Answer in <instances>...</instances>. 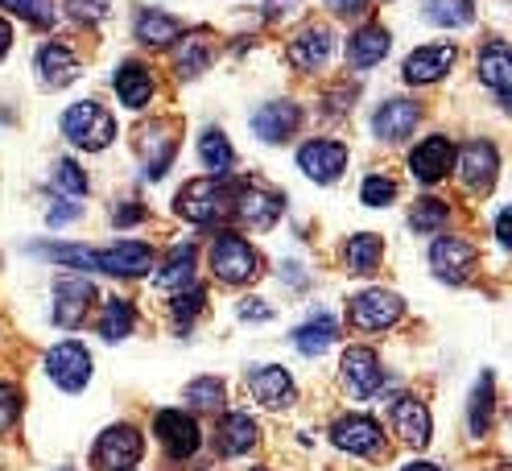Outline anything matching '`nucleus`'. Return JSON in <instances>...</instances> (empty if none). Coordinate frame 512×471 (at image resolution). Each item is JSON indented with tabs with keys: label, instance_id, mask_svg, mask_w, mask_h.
Listing matches in <instances>:
<instances>
[{
	"label": "nucleus",
	"instance_id": "obj_1",
	"mask_svg": "<svg viewBox=\"0 0 512 471\" xmlns=\"http://www.w3.org/2000/svg\"><path fill=\"white\" fill-rule=\"evenodd\" d=\"M232 203H236V186L223 178H195L174 199L178 215L190 219V224H219L223 215H232Z\"/></svg>",
	"mask_w": 512,
	"mask_h": 471
},
{
	"label": "nucleus",
	"instance_id": "obj_2",
	"mask_svg": "<svg viewBox=\"0 0 512 471\" xmlns=\"http://www.w3.org/2000/svg\"><path fill=\"white\" fill-rule=\"evenodd\" d=\"M62 133H67L71 145H79L87 153H100V149H108L116 141V120H112L108 108L83 100V104L67 108V116H62Z\"/></svg>",
	"mask_w": 512,
	"mask_h": 471
},
{
	"label": "nucleus",
	"instance_id": "obj_3",
	"mask_svg": "<svg viewBox=\"0 0 512 471\" xmlns=\"http://www.w3.org/2000/svg\"><path fill=\"white\" fill-rule=\"evenodd\" d=\"M211 269L219 281H228V286H244L261 273V257H256V248L232 232H219L211 240Z\"/></svg>",
	"mask_w": 512,
	"mask_h": 471
},
{
	"label": "nucleus",
	"instance_id": "obj_4",
	"mask_svg": "<svg viewBox=\"0 0 512 471\" xmlns=\"http://www.w3.org/2000/svg\"><path fill=\"white\" fill-rule=\"evenodd\" d=\"M347 314H351V327H360V331H389L401 323L405 302L393 290H364L351 298Z\"/></svg>",
	"mask_w": 512,
	"mask_h": 471
},
{
	"label": "nucleus",
	"instance_id": "obj_5",
	"mask_svg": "<svg viewBox=\"0 0 512 471\" xmlns=\"http://www.w3.org/2000/svg\"><path fill=\"white\" fill-rule=\"evenodd\" d=\"M141 455H145V438H141L137 426H108L100 434V443H95V451H91V463L100 471H124V467H133Z\"/></svg>",
	"mask_w": 512,
	"mask_h": 471
},
{
	"label": "nucleus",
	"instance_id": "obj_6",
	"mask_svg": "<svg viewBox=\"0 0 512 471\" xmlns=\"http://www.w3.org/2000/svg\"><path fill=\"white\" fill-rule=\"evenodd\" d=\"M87 269H104L112 277H141L153 269V248L141 240H120L112 248H95L87 253Z\"/></svg>",
	"mask_w": 512,
	"mask_h": 471
},
{
	"label": "nucleus",
	"instance_id": "obj_7",
	"mask_svg": "<svg viewBox=\"0 0 512 471\" xmlns=\"http://www.w3.org/2000/svg\"><path fill=\"white\" fill-rule=\"evenodd\" d=\"M153 434H157V443L166 447L170 459H190L199 451L203 443V434H199V422L182 414V410H162L153 418Z\"/></svg>",
	"mask_w": 512,
	"mask_h": 471
},
{
	"label": "nucleus",
	"instance_id": "obj_8",
	"mask_svg": "<svg viewBox=\"0 0 512 471\" xmlns=\"http://www.w3.org/2000/svg\"><path fill=\"white\" fill-rule=\"evenodd\" d=\"M46 376L58 389L79 393L91 381V352L83 343H58V348L46 356Z\"/></svg>",
	"mask_w": 512,
	"mask_h": 471
},
{
	"label": "nucleus",
	"instance_id": "obj_9",
	"mask_svg": "<svg viewBox=\"0 0 512 471\" xmlns=\"http://www.w3.org/2000/svg\"><path fill=\"white\" fill-rule=\"evenodd\" d=\"M339 368H343V385H347V393L356 397V401L372 397V393L380 389V381H384L380 356H376L372 348H347Z\"/></svg>",
	"mask_w": 512,
	"mask_h": 471
},
{
	"label": "nucleus",
	"instance_id": "obj_10",
	"mask_svg": "<svg viewBox=\"0 0 512 471\" xmlns=\"http://www.w3.org/2000/svg\"><path fill=\"white\" fill-rule=\"evenodd\" d=\"M232 211L244 219L248 228H273L277 219H281V211H285V199L273 195V191H265V186H248V182H240V186H236V203H232Z\"/></svg>",
	"mask_w": 512,
	"mask_h": 471
},
{
	"label": "nucleus",
	"instance_id": "obj_11",
	"mask_svg": "<svg viewBox=\"0 0 512 471\" xmlns=\"http://www.w3.org/2000/svg\"><path fill=\"white\" fill-rule=\"evenodd\" d=\"M500 170V153L492 141H467L459 149V178L467 191H488Z\"/></svg>",
	"mask_w": 512,
	"mask_h": 471
},
{
	"label": "nucleus",
	"instance_id": "obj_12",
	"mask_svg": "<svg viewBox=\"0 0 512 471\" xmlns=\"http://www.w3.org/2000/svg\"><path fill=\"white\" fill-rule=\"evenodd\" d=\"M331 443L347 455H360V459H372L380 455V426L364 414H347L331 426Z\"/></svg>",
	"mask_w": 512,
	"mask_h": 471
},
{
	"label": "nucleus",
	"instance_id": "obj_13",
	"mask_svg": "<svg viewBox=\"0 0 512 471\" xmlns=\"http://www.w3.org/2000/svg\"><path fill=\"white\" fill-rule=\"evenodd\" d=\"M298 166L314 182H335L347 170V145H339V141H306L298 149Z\"/></svg>",
	"mask_w": 512,
	"mask_h": 471
},
{
	"label": "nucleus",
	"instance_id": "obj_14",
	"mask_svg": "<svg viewBox=\"0 0 512 471\" xmlns=\"http://www.w3.org/2000/svg\"><path fill=\"white\" fill-rule=\"evenodd\" d=\"M430 265H434V273L442 281L459 286V281H467V273L475 269V248L467 240H459V236H442L430 248Z\"/></svg>",
	"mask_w": 512,
	"mask_h": 471
},
{
	"label": "nucleus",
	"instance_id": "obj_15",
	"mask_svg": "<svg viewBox=\"0 0 512 471\" xmlns=\"http://www.w3.org/2000/svg\"><path fill=\"white\" fill-rule=\"evenodd\" d=\"M248 393L265 405V410H285V405H294V381L290 372L277 368V364H261L248 372Z\"/></svg>",
	"mask_w": 512,
	"mask_h": 471
},
{
	"label": "nucleus",
	"instance_id": "obj_16",
	"mask_svg": "<svg viewBox=\"0 0 512 471\" xmlns=\"http://www.w3.org/2000/svg\"><path fill=\"white\" fill-rule=\"evenodd\" d=\"M91 298H95V286L87 277H62L54 286V323L58 327H79Z\"/></svg>",
	"mask_w": 512,
	"mask_h": 471
},
{
	"label": "nucleus",
	"instance_id": "obj_17",
	"mask_svg": "<svg viewBox=\"0 0 512 471\" xmlns=\"http://www.w3.org/2000/svg\"><path fill=\"white\" fill-rule=\"evenodd\" d=\"M451 162H455V145L446 141V137H426L418 149L409 153V170H413V178L426 182V186L442 182L446 170H451Z\"/></svg>",
	"mask_w": 512,
	"mask_h": 471
},
{
	"label": "nucleus",
	"instance_id": "obj_18",
	"mask_svg": "<svg viewBox=\"0 0 512 471\" xmlns=\"http://www.w3.org/2000/svg\"><path fill=\"white\" fill-rule=\"evenodd\" d=\"M451 67H455V46H422V50H413L405 58L401 75L413 87H426V83H438Z\"/></svg>",
	"mask_w": 512,
	"mask_h": 471
},
{
	"label": "nucleus",
	"instance_id": "obj_19",
	"mask_svg": "<svg viewBox=\"0 0 512 471\" xmlns=\"http://www.w3.org/2000/svg\"><path fill=\"white\" fill-rule=\"evenodd\" d=\"M298 124H302V108L290 100H277L252 116V133L261 141H290L298 133Z\"/></svg>",
	"mask_w": 512,
	"mask_h": 471
},
{
	"label": "nucleus",
	"instance_id": "obj_20",
	"mask_svg": "<svg viewBox=\"0 0 512 471\" xmlns=\"http://www.w3.org/2000/svg\"><path fill=\"white\" fill-rule=\"evenodd\" d=\"M418 120H422V112H418V104H409V100H389V104H380V112L372 116V133L380 137V141H405L413 129H418Z\"/></svg>",
	"mask_w": 512,
	"mask_h": 471
},
{
	"label": "nucleus",
	"instance_id": "obj_21",
	"mask_svg": "<svg viewBox=\"0 0 512 471\" xmlns=\"http://www.w3.org/2000/svg\"><path fill=\"white\" fill-rule=\"evenodd\" d=\"M393 430L401 434V443H409L413 451H422L430 443V410L418 397H401L393 405Z\"/></svg>",
	"mask_w": 512,
	"mask_h": 471
},
{
	"label": "nucleus",
	"instance_id": "obj_22",
	"mask_svg": "<svg viewBox=\"0 0 512 471\" xmlns=\"http://www.w3.org/2000/svg\"><path fill=\"white\" fill-rule=\"evenodd\" d=\"M38 79H42V87H50V91L75 83V79H79V58H75L67 46H62V42H46V46L38 50Z\"/></svg>",
	"mask_w": 512,
	"mask_h": 471
},
{
	"label": "nucleus",
	"instance_id": "obj_23",
	"mask_svg": "<svg viewBox=\"0 0 512 471\" xmlns=\"http://www.w3.org/2000/svg\"><path fill=\"white\" fill-rule=\"evenodd\" d=\"M479 79H484L500 104H508V87H512V54L504 42H488L484 50H479Z\"/></svg>",
	"mask_w": 512,
	"mask_h": 471
},
{
	"label": "nucleus",
	"instance_id": "obj_24",
	"mask_svg": "<svg viewBox=\"0 0 512 471\" xmlns=\"http://www.w3.org/2000/svg\"><path fill=\"white\" fill-rule=\"evenodd\" d=\"M327 54H331V29H323V25L302 29V34L290 42V62L298 71H318L327 62Z\"/></svg>",
	"mask_w": 512,
	"mask_h": 471
},
{
	"label": "nucleus",
	"instance_id": "obj_25",
	"mask_svg": "<svg viewBox=\"0 0 512 471\" xmlns=\"http://www.w3.org/2000/svg\"><path fill=\"white\" fill-rule=\"evenodd\" d=\"M384 54H389V29H380V25H364L360 34L347 38V62H351L356 71L376 67Z\"/></svg>",
	"mask_w": 512,
	"mask_h": 471
},
{
	"label": "nucleus",
	"instance_id": "obj_26",
	"mask_svg": "<svg viewBox=\"0 0 512 471\" xmlns=\"http://www.w3.org/2000/svg\"><path fill=\"white\" fill-rule=\"evenodd\" d=\"M112 87H116L120 104L137 112L153 96V75H149V67H141V62H124V67L116 71V79H112Z\"/></svg>",
	"mask_w": 512,
	"mask_h": 471
},
{
	"label": "nucleus",
	"instance_id": "obj_27",
	"mask_svg": "<svg viewBox=\"0 0 512 471\" xmlns=\"http://www.w3.org/2000/svg\"><path fill=\"white\" fill-rule=\"evenodd\" d=\"M335 339H339V323L331 319V314L318 310L310 323H302V327L294 331V348H298L302 356H323Z\"/></svg>",
	"mask_w": 512,
	"mask_h": 471
},
{
	"label": "nucleus",
	"instance_id": "obj_28",
	"mask_svg": "<svg viewBox=\"0 0 512 471\" xmlns=\"http://www.w3.org/2000/svg\"><path fill=\"white\" fill-rule=\"evenodd\" d=\"M190 281H195V248L182 244V248H174V253H170L162 273H157V290H162V294H182Z\"/></svg>",
	"mask_w": 512,
	"mask_h": 471
},
{
	"label": "nucleus",
	"instance_id": "obj_29",
	"mask_svg": "<svg viewBox=\"0 0 512 471\" xmlns=\"http://www.w3.org/2000/svg\"><path fill=\"white\" fill-rule=\"evenodd\" d=\"M137 42L141 46H153V50H162V46H170L174 38H182V25L170 17V13H157V9H145L141 17H137Z\"/></svg>",
	"mask_w": 512,
	"mask_h": 471
},
{
	"label": "nucleus",
	"instance_id": "obj_30",
	"mask_svg": "<svg viewBox=\"0 0 512 471\" xmlns=\"http://www.w3.org/2000/svg\"><path fill=\"white\" fill-rule=\"evenodd\" d=\"M256 447V422L248 418V414H223V422H219V451L223 455H244V451H252Z\"/></svg>",
	"mask_w": 512,
	"mask_h": 471
},
{
	"label": "nucleus",
	"instance_id": "obj_31",
	"mask_svg": "<svg viewBox=\"0 0 512 471\" xmlns=\"http://www.w3.org/2000/svg\"><path fill=\"white\" fill-rule=\"evenodd\" d=\"M207 67H211V38H207V34L182 38V46H178V54H174V71H178L182 79H195V75H203Z\"/></svg>",
	"mask_w": 512,
	"mask_h": 471
},
{
	"label": "nucleus",
	"instance_id": "obj_32",
	"mask_svg": "<svg viewBox=\"0 0 512 471\" xmlns=\"http://www.w3.org/2000/svg\"><path fill=\"white\" fill-rule=\"evenodd\" d=\"M174 149H178V141L166 133V129H145V178L149 182H157L166 170H170V162H174Z\"/></svg>",
	"mask_w": 512,
	"mask_h": 471
},
{
	"label": "nucleus",
	"instance_id": "obj_33",
	"mask_svg": "<svg viewBox=\"0 0 512 471\" xmlns=\"http://www.w3.org/2000/svg\"><path fill=\"white\" fill-rule=\"evenodd\" d=\"M380 257H384V244H380V236H372V232H360V236H351L347 240V248H343V261H347V269L351 273H372L376 265H380Z\"/></svg>",
	"mask_w": 512,
	"mask_h": 471
},
{
	"label": "nucleus",
	"instance_id": "obj_34",
	"mask_svg": "<svg viewBox=\"0 0 512 471\" xmlns=\"http://www.w3.org/2000/svg\"><path fill=\"white\" fill-rule=\"evenodd\" d=\"M199 157H203V166L211 170V178H228V170L236 166V153L228 145V137H223L219 129H207L203 141H199Z\"/></svg>",
	"mask_w": 512,
	"mask_h": 471
},
{
	"label": "nucleus",
	"instance_id": "obj_35",
	"mask_svg": "<svg viewBox=\"0 0 512 471\" xmlns=\"http://www.w3.org/2000/svg\"><path fill=\"white\" fill-rule=\"evenodd\" d=\"M426 21L442 29H463L475 21V5L471 0H426Z\"/></svg>",
	"mask_w": 512,
	"mask_h": 471
},
{
	"label": "nucleus",
	"instance_id": "obj_36",
	"mask_svg": "<svg viewBox=\"0 0 512 471\" xmlns=\"http://www.w3.org/2000/svg\"><path fill=\"white\" fill-rule=\"evenodd\" d=\"M446 215H451V207H446L442 199H418L409 211V228L418 236H438L446 228Z\"/></svg>",
	"mask_w": 512,
	"mask_h": 471
},
{
	"label": "nucleus",
	"instance_id": "obj_37",
	"mask_svg": "<svg viewBox=\"0 0 512 471\" xmlns=\"http://www.w3.org/2000/svg\"><path fill=\"white\" fill-rule=\"evenodd\" d=\"M133 323H137L133 306H128L124 298H108V306H104V314H100V335H104L108 343H116V339H124V335H133Z\"/></svg>",
	"mask_w": 512,
	"mask_h": 471
},
{
	"label": "nucleus",
	"instance_id": "obj_38",
	"mask_svg": "<svg viewBox=\"0 0 512 471\" xmlns=\"http://www.w3.org/2000/svg\"><path fill=\"white\" fill-rule=\"evenodd\" d=\"M492 410H496V393H492V376L484 372L479 376V385L471 393V434H488L492 430Z\"/></svg>",
	"mask_w": 512,
	"mask_h": 471
},
{
	"label": "nucleus",
	"instance_id": "obj_39",
	"mask_svg": "<svg viewBox=\"0 0 512 471\" xmlns=\"http://www.w3.org/2000/svg\"><path fill=\"white\" fill-rule=\"evenodd\" d=\"M0 9L29 21V25H38V29H50L58 21V9L50 5V0H0Z\"/></svg>",
	"mask_w": 512,
	"mask_h": 471
},
{
	"label": "nucleus",
	"instance_id": "obj_40",
	"mask_svg": "<svg viewBox=\"0 0 512 471\" xmlns=\"http://www.w3.org/2000/svg\"><path fill=\"white\" fill-rule=\"evenodd\" d=\"M195 410H219L223 405V381H215V376H199V381H190L186 393H182Z\"/></svg>",
	"mask_w": 512,
	"mask_h": 471
},
{
	"label": "nucleus",
	"instance_id": "obj_41",
	"mask_svg": "<svg viewBox=\"0 0 512 471\" xmlns=\"http://www.w3.org/2000/svg\"><path fill=\"white\" fill-rule=\"evenodd\" d=\"M360 199L368 207H389L397 199V182L393 178H384V174H368L364 186H360Z\"/></svg>",
	"mask_w": 512,
	"mask_h": 471
},
{
	"label": "nucleus",
	"instance_id": "obj_42",
	"mask_svg": "<svg viewBox=\"0 0 512 471\" xmlns=\"http://www.w3.org/2000/svg\"><path fill=\"white\" fill-rule=\"evenodd\" d=\"M54 182H58L67 195H87V174L79 170V162H58V166H54Z\"/></svg>",
	"mask_w": 512,
	"mask_h": 471
},
{
	"label": "nucleus",
	"instance_id": "obj_43",
	"mask_svg": "<svg viewBox=\"0 0 512 471\" xmlns=\"http://www.w3.org/2000/svg\"><path fill=\"white\" fill-rule=\"evenodd\" d=\"M17 414H21V397H17V389H13L9 381H0V434H5V430L17 422Z\"/></svg>",
	"mask_w": 512,
	"mask_h": 471
},
{
	"label": "nucleus",
	"instance_id": "obj_44",
	"mask_svg": "<svg viewBox=\"0 0 512 471\" xmlns=\"http://www.w3.org/2000/svg\"><path fill=\"white\" fill-rule=\"evenodd\" d=\"M203 302H207L203 290H186V294H178V298H174V319H178V323H190V319H195V314L203 310Z\"/></svg>",
	"mask_w": 512,
	"mask_h": 471
},
{
	"label": "nucleus",
	"instance_id": "obj_45",
	"mask_svg": "<svg viewBox=\"0 0 512 471\" xmlns=\"http://www.w3.org/2000/svg\"><path fill=\"white\" fill-rule=\"evenodd\" d=\"M83 215V203H67V199H62V203H54L50 207V228H62V224H71V219H79Z\"/></svg>",
	"mask_w": 512,
	"mask_h": 471
},
{
	"label": "nucleus",
	"instance_id": "obj_46",
	"mask_svg": "<svg viewBox=\"0 0 512 471\" xmlns=\"http://www.w3.org/2000/svg\"><path fill=\"white\" fill-rule=\"evenodd\" d=\"M71 13L79 21H100L108 13V0H71Z\"/></svg>",
	"mask_w": 512,
	"mask_h": 471
},
{
	"label": "nucleus",
	"instance_id": "obj_47",
	"mask_svg": "<svg viewBox=\"0 0 512 471\" xmlns=\"http://www.w3.org/2000/svg\"><path fill=\"white\" fill-rule=\"evenodd\" d=\"M240 319H244V323H265V319H273V310H269L261 298H244V302H240Z\"/></svg>",
	"mask_w": 512,
	"mask_h": 471
},
{
	"label": "nucleus",
	"instance_id": "obj_48",
	"mask_svg": "<svg viewBox=\"0 0 512 471\" xmlns=\"http://www.w3.org/2000/svg\"><path fill=\"white\" fill-rule=\"evenodd\" d=\"M112 219H116V228L141 224V219H145V207H137V203H124V207H116V211H112Z\"/></svg>",
	"mask_w": 512,
	"mask_h": 471
},
{
	"label": "nucleus",
	"instance_id": "obj_49",
	"mask_svg": "<svg viewBox=\"0 0 512 471\" xmlns=\"http://www.w3.org/2000/svg\"><path fill=\"white\" fill-rule=\"evenodd\" d=\"M496 240H500V244H512V215H508V211L496 215Z\"/></svg>",
	"mask_w": 512,
	"mask_h": 471
},
{
	"label": "nucleus",
	"instance_id": "obj_50",
	"mask_svg": "<svg viewBox=\"0 0 512 471\" xmlns=\"http://www.w3.org/2000/svg\"><path fill=\"white\" fill-rule=\"evenodd\" d=\"M327 5H331L335 13H360V9H364V0H327Z\"/></svg>",
	"mask_w": 512,
	"mask_h": 471
},
{
	"label": "nucleus",
	"instance_id": "obj_51",
	"mask_svg": "<svg viewBox=\"0 0 512 471\" xmlns=\"http://www.w3.org/2000/svg\"><path fill=\"white\" fill-rule=\"evenodd\" d=\"M9 46H13V29H9V21H0V58L9 54Z\"/></svg>",
	"mask_w": 512,
	"mask_h": 471
},
{
	"label": "nucleus",
	"instance_id": "obj_52",
	"mask_svg": "<svg viewBox=\"0 0 512 471\" xmlns=\"http://www.w3.org/2000/svg\"><path fill=\"white\" fill-rule=\"evenodd\" d=\"M401 471H442V467H438V463H422V459H418V463H405Z\"/></svg>",
	"mask_w": 512,
	"mask_h": 471
},
{
	"label": "nucleus",
	"instance_id": "obj_53",
	"mask_svg": "<svg viewBox=\"0 0 512 471\" xmlns=\"http://www.w3.org/2000/svg\"><path fill=\"white\" fill-rule=\"evenodd\" d=\"M62 471H75V467H62Z\"/></svg>",
	"mask_w": 512,
	"mask_h": 471
},
{
	"label": "nucleus",
	"instance_id": "obj_54",
	"mask_svg": "<svg viewBox=\"0 0 512 471\" xmlns=\"http://www.w3.org/2000/svg\"><path fill=\"white\" fill-rule=\"evenodd\" d=\"M124 471H133V467H124Z\"/></svg>",
	"mask_w": 512,
	"mask_h": 471
}]
</instances>
